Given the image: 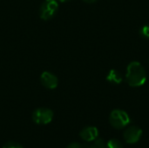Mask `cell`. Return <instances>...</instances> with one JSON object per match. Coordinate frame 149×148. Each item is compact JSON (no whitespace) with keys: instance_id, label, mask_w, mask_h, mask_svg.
I'll use <instances>...</instances> for the list:
<instances>
[{"instance_id":"1","label":"cell","mask_w":149,"mask_h":148,"mask_svg":"<svg viewBox=\"0 0 149 148\" xmlns=\"http://www.w3.org/2000/svg\"><path fill=\"white\" fill-rule=\"evenodd\" d=\"M126 80L131 87H140L147 81V72L138 61L131 62L127 67Z\"/></svg>"},{"instance_id":"2","label":"cell","mask_w":149,"mask_h":148,"mask_svg":"<svg viewBox=\"0 0 149 148\" xmlns=\"http://www.w3.org/2000/svg\"><path fill=\"white\" fill-rule=\"evenodd\" d=\"M109 121L113 128L120 130L129 125L130 118L127 112L120 109H114L110 113Z\"/></svg>"},{"instance_id":"3","label":"cell","mask_w":149,"mask_h":148,"mask_svg":"<svg viewBox=\"0 0 149 148\" xmlns=\"http://www.w3.org/2000/svg\"><path fill=\"white\" fill-rule=\"evenodd\" d=\"M58 10V3L56 0H45L39 8V17L43 20L52 18Z\"/></svg>"},{"instance_id":"4","label":"cell","mask_w":149,"mask_h":148,"mask_svg":"<svg viewBox=\"0 0 149 148\" xmlns=\"http://www.w3.org/2000/svg\"><path fill=\"white\" fill-rule=\"evenodd\" d=\"M31 119L34 123L38 125H47L52 122L53 119V112L45 107H40L33 111Z\"/></svg>"},{"instance_id":"5","label":"cell","mask_w":149,"mask_h":148,"mask_svg":"<svg viewBox=\"0 0 149 148\" xmlns=\"http://www.w3.org/2000/svg\"><path fill=\"white\" fill-rule=\"evenodd\" d=\"M142 136V130L136 126H130L126 128L123 133L124 140L128 144H134L138 142Z\"/></svg>"},{"instance_id":"6","label":"cell","mask_w":149,"mask_h":148,"mask_svg":"<svg viewBox=\"0 0 149 148\" xmlns=\"http://www.w3.org/2000/svg\"><path fill=\"white\" fill-rule=\"evenodd\" d=\"M40 81L43 86L50 90L57 88L58 85V79L57 76L50 72H44L40 76Z\"/></svg>"},{"instance_id":"7","label":"cell","mask_w":149,"mask_h":148,"mask_svg":"<svg viewBox=\"0 0 149 148\" xmlns=\"http://www.w3.org/2000/svg\"><path fill=\"white\" fill-rule=\"evenodd\" d=\"M79 136L83 140L86 142L94 141L99 137V131L95 126H86L81 130Z\"/></svg>"},{"instance_id":"8","label":"cell","mask_w":149,"mask_h":148,"mask_svg":"<svg viewBox=\"0 0 149 148\" xmlns=\"http://www.w3.org/2000/svg\"><path fill=\"white\" fill-rule=\"evenodd\" d=\"M107 80L111 83V84H113V85H120L122 80H123V78H122V75L120 72H118L117 70H111L107 76Z\"/></svg>"},{"instance_id":"9","label":"cell","mask_w":149,"mask_h":148,"mask_svg":"<svg viewBox=\"0 0 149 148\" xmlns=\"http://www.w3.org/2000/svg\"><path fill=\"white\" fill-rule=\"evenodd\" d=\"M107 148H123V145L119 140L111 139L107 142Z\"/></svg>"},{"instance_id":"10","label":"cell","mask_w":149,"mask_h":148,"mask_svg":"<svg viewBox=\"0 0 149 148\" xmlns=\"http://www.w3.org/2000/svg\"><path fill=\"white\" fill-rule=\"evenodd\" d=\"M140 35L146 39H149V24L142 26L140 30Z\"/></svg>"},{"instance_id":"11","label":"cell","mask_w":149,"mask_h":148,"mask_svg":"<svg viewBox=\"0 0 149 148\" xmlns=\"http://www.w3.org/2000/svg\"><path fill=\"white\" fill-rule=\"evenodd\" d=\"M2 148H24L19 143L16 141H7Z\"/></svg>"},{"instance_id":"12","label":"cell","mask_w":149,"mask_h":148,"mask_svg":"<svg viewBox=\"0 0 149 148\" xmlns=\"http://www.w3.org/2000/svg\"><path fill=\"white\" fill-rule=\"evenodd\" d=\"M94 145L97 147V148H107V143L102 139H96Z\"/></svg>"},{"instance_id":"13","label":"cell","mask_w":149,"mask_h":148,"mask_svg":"<svg viewBox=\"0 0 149 148\" xmlns=\"http://www.w3.org/2000/svg\"><path fill=\"white\" fill-rule=\"evenodd\" d=\"M66 148H84V147L82 145H80L79 143L73 142V143H71L70 145H68Z\"/></svg>"},{"instance_id":"14","label":"cell","mask_w":149,"mask_h":148,"mask_svg":"<svg viewBox=\"0 0 149 148\" xmlns=\"http://www.w3.org/2000/svg\"><path fill=\"white\" fill-rule=\"evenodd\" d=\"M85 3H95L97 0H83Z\"/></svg>"},{"instance_id":"15","label":"cell","mask_w":149,"mask_h":148,"mask_svg":"<svg viewBox=\"0 0 149 148\" xmlns=\"http://www.w3.org/2000/svg\"><path fill=\"white\" fill-rule=\"evenodd\" d=\"M87 148H97V147L93 144V145H92V146H88L87 147Z\"/></svg>"},{"instance_id":"16","label":"cell","mask_w":149,"mask_h":148,"mask_svg":"<svg viewBox=\"0 0 149 148\" xmlns=\"http://www.w3.org/2000/svg\"><path fill=\"white\" fill-rule=\"evenodd\" d=\"M58 1H60V2H66V1H69V0H58Z\"/></svg>"}]
</instances>
